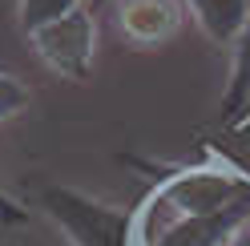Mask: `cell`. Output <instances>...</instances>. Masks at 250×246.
<instances>
[{
	"mask_svg": "<svg viewBox=\"0 0 250 246\" xmlns=\"http://www.w3.org/2000/svg\"><path fill=\"white\" fill-rule=\"evenodd\" d=\"M230 206H250V178L226 165H198V170L169 174L146 198L137 218H182V214H218Z\"/></svg>",
	"mask_w": 250,
	"mask_h": 246,
	"instance_id": "obj_1",
	"label": "cell"
},
{
	"mask_svg": "<svg viewBox=\"0 0 250 246\" xmlns=\"http://www.w3.org/2000/svg\"><path fill=\"white\" fill-rule=\"evenodd\" d=\"M41 206L73 246H133L137 242L133 238V214H121V210L105 206L81 190L53 186L41 194Z\"/></svg>",
	"mask_w": 250,
	"mask_h": 246,
	"instance_id": "obj_2",
	"label": "cell"
},
{
	"mask_svg": "<svg viewBox=\"0 0 250 246\" xmlns=\"http://www.w3.org/2000/svg\"><path fill=\"white\" fill-rule=\"evenodd\" d=\"M28 41H33V53L57 77L85 81L93 73V61H97V20H93V8H73L69 17L41 24L37 33H28Z\"/></svg>",
	"mask_w": 250,
	"mask_h": 246,
	"instance_id": "obj_3",
	"label": "cell"
},
{
	"mask_svg": "<svg viewBox=\"0 0 250 246\" xmlns=\"http://www.w3.org/2000/svg\"><path fill=\"white\" fill-rule=\"evenodd\" d=\"M182 0H113V24L137 49H153L178 37L182 28Z\"/></svg>",
	"mask_w": 250,
	"mask_h": 246,
	"instance_id": "obj_4",
	"label": "cell"
},
{
	"mask_svg": "<svg viewBox=\"0 0 250 246\" xmlns=\"http://www.w3.org/2000/svg\"><path fill=\"white\" fill-rule=\"evenodd\" d=\"M182 8L194 17V24L210 44H226V49L250 17V0H182Z\"/></svg>",
	"mask_w": 250,
	"mask_h": 246,
	"instance_id": "obj_5",
	"label": "cell"
},
{
	"mask_svg": "<svg viewBox=\"0 0 250 246\" xmlns=\"http://www.w3.org/2000/svg\"><path fill=\"white\" fill-rule=\"evenodd\" d=\"M246 105H250V17L230 44V85L222 93V117L238 121Z\"/></svg>",
	"mask_w": 250,
	"mask_h": 246,
	"instance_id": "obj_6",
	"label": "cell"
},
{
	"mask_svg": "<svg viewBox=\"0 0 250 246\" xmlns=\"http://www.w3.org/2000/svg\"><path fill=\"white\" fill-rule=\"evenodd\" d=\"M17 17H21V28L24 33H37L41 24H49V20H61V17H69L73 8H85V0H17Z\"/></svg>",
	"mask_w": 250,
	"mask_h": 246,
	"instance_id": "obj_7",
	"label": "cell"
},
{
	"mask_svg": "<svg viewBox=\"0 0 250 246\" xmlns=\"http://www.w3.org/2000/svg\"><path fill=\"white\" fill-rule=\"evenodd\" d=\"M21 109H28V85L17 81L12 73H0V121L17 117Z\"/></svg>",
	"mask_w": 250,
	"mask_h": 246,
	"instance_id": "obj_8",
	"label": "cell"
},
{
	"mask_svg": "<svg viewBox=\"0 0 250 246\" xmlns=\"http://www.w3.org/2000/svg\"><path fill=\"white\" fill-rule=\"evenodd\" d=\"M0 222H8V226H12V222H24V210L12 202L4 190H0Z\"/></svg>",
	"mask_w": 250,
	"mask_h": 246,
	"instance_id": "obj_9",
	"label": "cell"
},
{
	"mask_svg": "<svg viewBox=\"0 0 250 246\" xmlns=\"http://www.w3.org/2000/svg\"><path fill=\"white\" fill-rule=\"evenodd\" d=\"M226 246H250V222L246 226H238V230H234V234H230V242Z\"/></svg>",
	"mask_w": 250,
	"mask_h": 246,
	"instance_id": "obj_10",
	"label": "cell"
},
{
	"mask_svg": "<svg viewBox=\"0 0 250 246\" xmlns=\"http://www.w3.org/2000/svg\"><path fill=\"white\" fill-rule=\"evenodd\" d=\"M93 4H105V0H93Z\"/></svg>",
	"mask_w": 250,
	"mask_h": 246,
	"instance_id": "obj_11",
	"label": "cell"
}]
</instances>
